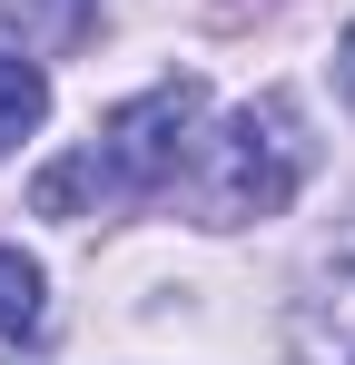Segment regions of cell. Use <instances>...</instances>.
Returning <instances> with one entry per match:
<instances>
[{
	"mask_svg": "<svg viewBox=\"0 0 355 365\" xmlns=\"http://www.w3.org/2000/svg\"><path fill=\"white\" fill-rule=\"evenodd\" d=\"M306 178V138H296L287 99H247L227 138H207V178H197V217L237 227V217H277Z\"/></svg>",
	"mask_w": 355,
	"mask_h": 365,
	"instance_id": "1",
	"label": "cell"
},
{
	"mask_svg": "<svg viewBox=\"0 0 355 365\" xmlns=\"http://www.w3.org/2000/svg\"><path fill=\"white\" fill-rule=\"evenodd\" d=\"M197 79H158L148 99H128L109 128H99V148H89V187L99 197H148V187H168L187 168V128H197Z\"/></svg>",
	"mask_w": 355,
	"mask_h": 365,
	"instance_id": "2",
	"label": "cell"
},
{
	"mask_svg": "<svg viewBox=\"0 0 355 365\" xmlns=\"http://www.w3.org/2000/svg\"><path fill=\"white\" fill-rule=\"evenodd\" d=\"M40 316H50V287H40V267H30L20 247H0V346L40 336Z\"/></svg>",
	"mask_w": 355,
	"mask_h": 365,
	"instance_id": "3",
	"label": "cell"
},
{
	"mask_svg": "<svg viewBox=\"0 0 355 365\" xmlns=\"http://www.w3.org/2000/svg\"><path fill=\"white\" fill-rule=\"evenodd\" d=\"M40 119H50V79H40V60L0 50V148H10V138H30Z\"/></svg>",
	"mask_w": 355,
	"mask_h": 365,
	"instance_id": "4",
	"label": "cell"
},
{
	"mask_svg": "<svg viewBox=\"0 0 355 365\" xmlns=\"http://www.w3.org/2000/svg\"><path fill=\"white\" fill-rule=\"evenodd\" d=\"M336 79H346V99H355V30H346V50H336Z\"/></svg>",
	"mask_w": 355,
	"mask_h": 365,
	"instance_id": "5",
	"label": "cell"
}]
</instances>
